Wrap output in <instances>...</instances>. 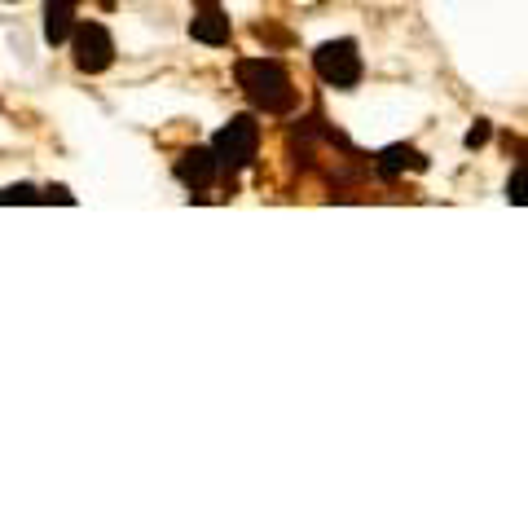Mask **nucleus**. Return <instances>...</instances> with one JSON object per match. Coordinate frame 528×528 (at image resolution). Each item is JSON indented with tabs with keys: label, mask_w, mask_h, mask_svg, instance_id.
Listing matches in <instances>:
<instances>
[{
	"label": "nucleus",
	"mask_w": 528,
	"mask_h": 528,
	"mask_svg": "<svg viewBox=\"0 0 528 528\" xmlns=\"http://www.w3.org/2000/svg\"><path fill=\"white\" fill-rule=\"evenodd\" d=\"M238 75V88L251 97V106L264 110V115H286L295 106V88H291V75H286L282 62L273 58H242L234 66Z\"/></svg>",
	"instance_id": "nucleus-1"
},
{
	"label": "nucleus",
	"mask_w": 528,
	"mask_h": 528,
	"mask_svg": "<svg viewBox=\"0 0 528 528\" xmlns=\"http://www.w3.org/2000/svg\"><path fill=\"white\" fill-rule=\"evenodd\" d=\"M256 150H260V124L251 115H234L225 128L216 132V141H212L216 163L229 176L242 172V168H251V163H256Z\"/></svg>",
	"instance_id": "nucleus-2"
},
{
	"label": "nucleus",
	"mask_w": 528,
	"mask_h": 528,
	"mask_svg": "<svg viewBox=\"0 0 528 528\" xmlns=\"http://www.w3.org/2000/svg\"><path fill=\"white\" fill-rule=\"evenodd\" d=\"M313 66L330 88H352L361 80V53L352 40H326L322 49L313 53Z\"/></svg>",
	"instance_id": "nucleus-3"
},
{
	"label": "nucleus",
	"mask_w": 528,
	"mask_h": 528,
	"mask_svg": "<svg viewBox=\"0 0 528 528\" xmlns=\"http://www.w3.org/2000/svg\"><path fill=\"white\" fill-rule=\"evenodd\" d=\"M71 53H75V66L88 75L106 71L110 62H115V40H110V31L102 22H75L71 31Z\"/></svg>",
	"instance_id": "nucleus-4"
},
{
	"label": "nucleus",
	"mask_w": 528,
	"mask_h": 528,
	"mask_svg": "<svg viewBox=\"0 0 528 528\" xmlns=\"http://www.w3.org/2000/svg\"><path fill=\"white\" fill-rule=\"evenodd\" d=\"M198 14L190 18V36L203 44H229V18L220 9V0H194Z\"/></svg>",
	"instance_id": "nucleus-5"
},
{
	"label": "nucleus",
	"mask_w": 528,
	"mask_h": 528,
	"mask_svg": "<svg viewBox=\"0 0 528 528\" xmlns=\"http://www.w3.org/2000/svg\"><path fill=\"white\" fill-rule=\"evenodd\" d=\"M216 172H220L216 154L203 150V146L185 150L181 159H176V176H181V185H190V190H207V185L216 181Z\"/></svg>",
	"instance_id": "nucleus-6"
},
{
	"label": "nucleus",
	"mask_w": 528,
	"mask_h": 528,
	"mask_svg": "<svg viewBox=\"0 0 528 528\" xmlns=\"http://www.w3.org/2000/svg\"><path fill=\"white\" fill-rule=\"evenodd\" d=\"M374 168H379V176H388L392 181V176H401V172H423L427 159L414 146H388L379 159H374Z\"/></svg>",
	"instance_id": "nucleus-7"
},
{
	"label": "nucleus",
	"mask_w": 528,
	"mask_h": 528,
	"mask_svg": "<svg viewBox=\"0 0 528 528\" xmlns=\"http://www.w3.org/2000/svg\"><path fill=\"white\" fill-rule=\"evenodd\" d=\"M71 31H75L71 5H53V0H49V9H44V40H49V44H66V40H71Z\"/></svg>",
	"instance_id": "nucleus-8"
},
{
	"label": "nucleus",
	"mask_w": 528,
	"mask_h": 528,
	"mask_svg": "<svg viewBox=\"0 0 528 528\" xmlns=\"http://www.w3.org/2000/svg\"><path fill=\"white\" fill-rule=\"evenodd\" d=\"M506 198H511L515 207H528V168L515 172L511 181H506Z\"/></svg>",
	"instance_id": "nucleus-9"
},
{
	"label": "nucleus",
	"mask_w": 528,
	"mask_h": 528,
	"mask_svg": "<svg viewBox=\"0 0 528 528\" xmlns=\"http://www.w3.org/2000/svg\"><path fill=\"white\" fill-rule=\"evenodd\" d=\"M0 203H40V190H36V185H27V181L9 185V190L0 194Z\"/></svg>",
	"instance_id": "nucleus-10"
},
{
	"label": "nucleus",
	"mask_w": 528,
	"mask_h": 528,
	"mask_svg": "<svg viewBox=\"0 0 528 528\" xmlns=\"http://www.w3.org/2000/svg\"><path fill=\"white\" fill-rule=\"evenodd\" d=\"M489 137H493L489 119H476V128H467V137H462V146H467V150H480V146H489Z\"/></svg>",
	"instance_id": "nucleus-11"
},
{
	"label": "nucleus",
	"mask_w": 528,
	"mask_h": 528,
	"mask_svg": "<svg viewBox=\"0 0 528 528\" xmlns=\"http://www.w3.org/2000/svg\"><path fill=\"white\" fill-rule=\"evenodd\" d=\"M40 203H66V207H71V203H75V194L66 190V185H49V190L40 194Z\"/></svg>",
	"instance_id": "nucleus-12"
},
{
	"label": "nucleus",
	"mask_w": 528,
	"mask_h": 528,
	"mask_svg": "<svg viewBox=\"0 0 528 528\" xmlns=\"http://www.w3.org/2000/svg\"><path fill=\"white\" fill-rule=\"evenodd\" d=\"M44 5H49V0H44ZM53 5H71V9H75V5H80V0H53Z\"/></svg>",
	"instance_id": "nucleus-13"
}]
</instances>
